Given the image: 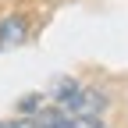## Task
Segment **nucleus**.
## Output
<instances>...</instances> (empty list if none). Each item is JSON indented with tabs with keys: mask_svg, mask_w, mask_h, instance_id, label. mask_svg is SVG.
Wrapping results in <instances>:
<instances>
[{
	"mask_svg": "<svg viewBox=\"0 0 128 128\" xmlns=\"http://www.w3.org/2000/svg\"><path fill=\"white\" fill-rule=\"evenodd\" d=\"M57 100H60V110L68 118H100L103 107H107V96L100 89H86V86H75V82L57 89Z\"/></svg>",
	"mask_w": 128,
	"mask_h": 128,
	"instance_id": "f257e3e1",
	"label": "nucleus"
},
{
	"mask_svg": "<svg viewBox=\"0 0 128 128\" xmlns=\"http://www.w3.org/2000/svg\"><path fill=\"white\" fill-rule=\"evenodd\" d=\"M54 128H68V118H64V114H60V118H57V124H54Z\"/></svg>",
	"mask_w": 128,
	"mask_h": 128,
	"instance_id": "20e7f679",
	"label": "nucleus"
},
{
	"mask_svg": "<svg viewBox=\"0 0 128 128\" xmlns=\"http://www.w3.org/2000/svg\"><path fill=\"white\" fill-rule=\"evenodd\" d=\"M68 128H103L100 118H68Z\"/></svg>",
	"mask_w": 128,
	"mask_h": 128,
	"instance_id": "7ed1b4c3",
	"label": "nucleus"
},
{
	"mask_svg": "<svg viewBox=\"0 0 128 128\" xmlns=\"http://www.w3.org/2000/svg\"><path fill=\"white\" fill-rule=\"evenodd\" d=\"M25 18L22 14H11V18H4L0 22V50H11V46H18L22 39H25Z\"/></svg>",
	"mask_w": 128,
	"mask_h": 128,
	"instance_id": "f03ea898",
	"label": "nucleus"
}]
</instances>
